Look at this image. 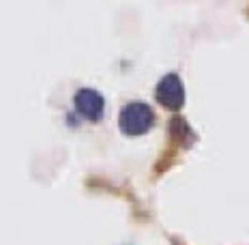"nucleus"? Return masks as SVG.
I'll return each mask as SVG.
<instances>
[{
    "label": "nucleus",
    "instance_id": "obj_2",
    "mask_svg": "<svg viewBox=\"0 0 249 245\" xmlns=\"http://www.w3.org/2000/svg\"><path fill=\"white\" fill-rule=\"evenodd\" d=\"M155 97L161 106L170 108V110H178L180 106L185 103V88L183 82L176 74H168L159 80L157 91H155Z\"/></svg>",
    "mask_w": 249,
    "mask_h": 245
},
{
    "label": "nucleus",
    "instance_id": "obj_3",
    "mask_svg": "<svg viewBox=\"0 0 249 245\" xmlns=\"http://www.w3.org/2000/svg\"><path fill=\"white\" fill-rule=\"evenodd\" d=\"M75 110L82 114V116L90 118V121H97V118L103 116V110H106V99L99 91L95 88H80L73 97Z\"/></svg>",
    "mask_w": 249,
    "mask_h": 245
},
{
    "label": "nucleus",
    "instance_id": "obj_1",
    "mask_svg": "<svg viewBox=\"0 0 249 245\" xmlns=\"http://www.w3.org/2000/svg\"><path fill=\"white\" fill-rule=\"evenodd\" d=\"M155 125V112L144 101H129L118 114V127L127 135H142Z\"/></svg>",
    "mask_w": 249,
    "mask_h": 245
}]
</instances>
